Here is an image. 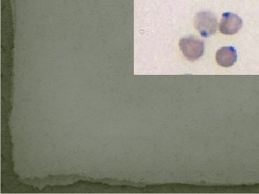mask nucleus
<instances>
[{
  "label": "nucleus",
  "mask_w": 259,
  "mask_h": 194,
  "mask_svg": "<svg viewBox=\"0 0 259 194\" xmlns=\"http://www.w3.org/2000/svg\"><path fill=\"white\" fill-rule=\"evenodd\" d=\"M194 25L202 37H208L217 31V18L209 12H200L196 15Z\"/></svg>",
  "instance_id": "obj_2"
},
{
  "label": "nucleus",
  "mask_w": 259,
  "mask_h": 194,
  "mask_svg": "<svg viewBox=\"0 0 259 194\" xmlns=\"http://www.w3.org/2000/svg\"><path fill=\"white\" fill-rule=\"evenodd\" d=\"M180 47L182 54L190 61L198 60L204 54V42L197 37L191 36L181 39Z\"/></svg>",
  "instance_id": "obj_1"
},
{
  "label": "nucleus",
  "mask_w": 259,
  "mask_h": 194,
  "mask_svg": "<svg viewBox=\"0 0 259 194\" xmlns=\"http://www.w3.org/2000/svg\"><path fill=\"white\" fill-rule=\"evenodd\" d=\"M216 61L218 65L222 67H231L237 61L236 49L232 46L221 47L216 54Z\"/></svg>",
  "instance_id": "obj_4"
},
{
  "label": "nucleus",
  "mask_w": 259,
  "mask_h": 194,
  "mask_svg": "<svg viewBox=\"0 0 259 194\" xmlns=\"http://www.w3.org/2000/svg\"><path fill=\"white\" fill-rule=\"evenodd\" d=\"M243 25V21L238 15L226 13L223 14L220 23V31L224 35H234L238 32Z\"/></svg>",
  "instance_id": "obj_3"
}]
</instances>
